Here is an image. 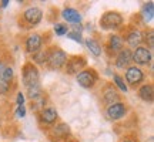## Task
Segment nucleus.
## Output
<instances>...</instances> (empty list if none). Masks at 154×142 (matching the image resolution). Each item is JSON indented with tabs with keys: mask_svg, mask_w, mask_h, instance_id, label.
<instances>
[{
	"mask_svg": "<svg viewBox=\"0 0 154 142\" xmlns=\"http://www.w3.org/2000/svg\"><path fill=\"white\" fill-rule=\"evenodd\" d=\"M23 82L27 88L29 97L32 99H36L40 97V84H38V72L37 68L33 67V64H27L24 67V71H23Z\"/></svg>",
	"mask_w": 154,
	"mask_h": 142,
	"instance_id": "obj_1",
	"label": "nucleus"
},
{
	"mask_svg": "<svg viewBox=\"0 0 154 142\" xmlns=\"http://www.w3.org/2000/svg\"><path fill=\"white\" fill-rule=\"evenodd\" d=\"M121 23H123V17L119 13H116V11L106 13L104 16L101 17V20H100V24H101L103 28H117Z\"/></svg>",
	"mask_w": 154,
	"mask_h": 142,
	"instance_id": "obj_2",
	"label": "nucleus"
},
{
	"mask_svg": "<svg viewBox=\"0 0 154 142\" xmlns=\"http://www.w3.org/2000/svg\"><path fill=\"white\" fill-rule=\"evenodd\" d=\"M77 81L79 84L84 88H90L94 85V82L97 81V75L94 74L93 70H86L82 71L79 75H77Z\"/></svg>",
	"mask_w": 154,
	"mask_h": 142,
	"instance_id": "obj_3",
	"label": "nucleus"
},
{
	"mask_svg": "<svg viewBox=\"0 0 154 142\" xmlns=\"http://www.w3.org/2000/svg\"><path fill=\"white\" fill-rule=\"evenodd\" d=\"M47 60H49L50 66L53 67V68H60V67L66 63L67 57H66V53H64V51H61V50H53Z\"/></svg>",
	"mask_w": 154,
	"mask_h": 142,
	"instance_id": "obj_4",
	"label": "nucleus"
},
{
	"mask_svg": "<svg viewBox=\"0 0 154 142\" xmlns=\"http://www.w3.org/2000/svg\"><path fill=\"white\" fill-rule=\"evenodd\" d=\"M131 57H133V61H136L137 64H141V66L149 64L150 60H151V54H150V51L146 47H138Z\"/></svg>",
	"mask_w": 154,
	"mask_h": 142,
	"instance_id": "obj_5",
	"label": "nucleus"
},
{
	"mask_svg": "<svg viewBox=\"0 0 154 142\" xmlns=\"http://www.w3.org/2000/svg\"><path fill=\"white\" fill-rule=\"evenodd\" d=\"M126 114V107L121 102H117V104H111L107 109V115L110 117L111 120H120L121 117H124Z\"/></svg>",
	"mask_w": 154,
	"mask_h": 142,
	"instance_id": "obj_6",
	"label": "nucleus"
},
{
	"mask_svg": "<svg viewBox=\"0 0 154 142\" xmlns=\"http://www.w3.org/2000/svg\"><path fill=\"white\" fill-rule=\"evenodd\" d=\"M126 78L130 84H138L143 80V71L137 67H130L126 72Z\"/></svg>",
	"mask_w": 154,
	"mask_h": 142,
	"instance_id": "obj_7",
	"label": "nucleus"
},
{
	"mask_svg": "<svg viewBox=\"0 0 154 142\" xmlns=\"http://www.w3.org/2000/svg\"><path fill=\"white\" fill-rule=\"evenodd\" d=\"M24 19L30 24H37L42 20V10L37 9V7H30V9L24 11Z\"/></svg>",
	"mask_w": 154,
	"mask_h": 142,
	"instance_id": "obj_8",
	"label": "nucleus"
},
{
	"mask_svg": "<svg viewBox=\"0 0 154 142\" xmlns=\"http://www.w3.org/2000/svg\"><path fill=\"white\" fill-rule=\"evenodd\" d=\"M40 46H42V37H40L38 34H32V36L27 38V41H26L27 51H30V53H36V51H38Z\"/></svg>",
	"mask_w": 154,
	"mask_h": 142,
	"instance_id": "obj_9",
	"label": "nucleus"
},
{
	"mask_svg": "<svg viewBox=\"0 0 154 142\" xmlns=\"http://www.w3.org/2000/svg\"><path fill=\"white\" fill-rule=\"evenodd\" d=\"M131 61H133L131 53H130L128 50H121L119 57H117V63H116V64H117L119 68H124V67H127Z\"/></svg>",
	"mask_w": 154,
	"mask_h": 142,
	"instance_id": "obj_10",
	"label": "nucleus"
},
{
	"mask_svg": "<svg viewBox=\"0 0 154 142\" xmlns=\"http://www.w3.org/2000/svg\"><path fill=\"white\" fill-rule=\"evenodd\" d=\"M84 64H86V61H84L83 57H74V58L70 60V63L67 64V71H69L70 74H72V72H77L80 68L84 67Z\"/></svg>",
	"mask_w": 154,
	"mask_h": 142,
	"instance_id": "obj_11",
	"label": "nucleus"
},
{
	"mask_svg": "<svg viewBox=\"0 0 154 142\" xmlns=\"http://www.w3.org/2000/svg\"><path fill=\"white\" fill-rule=\"evenodd\" d=\"M63 17H64V20L70 23H80L82 22V16H80V13L74 9H66V10L63 11Z\"/></svg>",
	"mask_w": 154,
	"mask_h": 142,
	"instance_id": "obj_12",
	"label": "nucleus"
},
{
	"mask_svg": "<svg viewBox=\"0 0 154 142\" xmlns=\"http://www.w3.org/2000/svg\"><path fill=\"white\" fill-rule=\"evenodd\" d=\"M143 41V37H141V33L140 31H131V33L127 36V43L130 44L131 47H136Z\"/></svg>",
	"mask_w": 154,
	"mask_h": 142,
	"instance_id": "obj_13",
	"label": "nucleus"
},
{
	"mask_svg": "<svg viewBox=\"0 0 154 142\" xmlns=\"http://www.w3.org/2000/svg\"><path fill=\"white\" fill-rule=\"evenodd\" d=\"M42 118H43L44 122L51 124V122H54L56 118H57V112H56V109H53V108H47L42 112Z\"/></svg>",
	"mask_w": 154,
	"mask_h": 142,
	"instance_id": "obj_14",
	"label": "nucleus"
},
{
	"mask_svg": "<svg viewBox=\"0 0 154 142\" xmlns=\"http://www.w3.org/2000/svg\"><path fill=\"white\" fill-rule=\"evenodd\" d=\"M140 98L144 99V101H151L153 99V87L151 85H143L140 88Z\"/></svg>",
	"mask_w": 154,
	"mask_h": 142,
	"instance_id": "obj_15",
	"label": "nucleus"
},
{
	"mask_svg": "<svg viewBox=\"0 0 154 142\" xmlns=\"http://www.w3.org/2000/svg\"><path fill=\"white\" fill-rule=\"evenodd\" d=\"M153 13H154V4L153 3H149L143 9V19L144 22H150L153 19Z\"/></svg>",
	"mask_w": 154,
	"mask_h": 142,
	"instance_id": "obj_16",
	"label": "nucleus"
},
{
	"mask_svg": "<svg viewBox=\"0 0 154 142\" xmlns=\"http://www.w3.org/2000/svg\"><path fill=\"white\" fill-rule=\"evenodd\" d=\"M110 47L114 51H119V50L123 49V40H121L119 36H111L110 38Z\"/></svg>",
	"mask_w": 154,
	"mask_h": 142,
	"instance_id": "obj_17",
	"label": "nucleus"
},
{
	"mask_svg": "<svg viewBox=\"0 0 154 142\" xmlns=\"http://www.w3.org/2000/svg\"><path fill=\"white\" fill-rule=\"evenodd\" d=\"M86 44H87V47L90 49V51H91L94 55H100V54H101V49H100L99 43H96L94 40H87V41H86Z\"/></svg>",
	"mask_w": 154,
	"mask_h": 142,
	"instance_id": "obj_18",
	"label": "nucleus"
},
{
	"mask_svg": "<svg viewBox=\"0 0 154 142\" xmlns=\"http://www.w3.org/2000/svg\"><path fill=\"white\" fill-rule=\"evenodd\" d=\"M117 98H119V95H117V93H116V90H113V88H107V91H106L104 94V99L109 102V104H113V101H117Z\"/></svg>",
	"mask_w": 154,
	"mask_h": 142,
	"instance_id": "obj_19",
	"label": "nucleus"
},
{
	"mask_svg": "<svg viewBox=\"0 0 154 142\" xmlns=\"http://www.w3.org/2000/svg\"><path fill=\"white\" fill-rule=\"evenodd\" d=\"M69 131H70L69 125H66V124H61V125H59L56 128V134H59V135H67Z\"/></svg>",
	"mask_w": 154,
	"mask_h": 142,
	"instance_id": "obj_20",
	"label": "nucleus"
},
{
	"mask_svg": "<svg viewBox=\"0 0 154 142\" xmlns=\"http://www.w3.org/2000/svg\"><path fill=\"white\" fill-rule=\"evenodd\" d=\"M54 31H56V34H59V36H64V34H67V27L63 26V24H56Z\"/></svg>",
	"mask_w": 154,
	"mask_h": 142,
	"instance_id": "obj_21",
	"label": "nucleus"
},
{
	"mask_svg": "<svg viewBox=\"0 0 154 142\" xmlns=\"http://www.w3.org/2000/svg\"><path fill=\"white\" fill-rule=\"evenodd\" d=\"M114 81H116V84L119 85V88H120L121 91H124V93H126V91H127V87H126V84L123 82L121 77L120 75H114Z\"/></svg>",
	"mask_w": 154,
	"mask_h": 142,
	"instance_id": "obj_22",
	"label": "nucleus"
},
{
	"mask_svg": "<svg viewBox=\"0 0 154 142\" xmlns=\"http://www.w3.org/2000/svg\"><path fill=\"white\" fill-rule=\"evenodd\" d=\"M46 57H47V54H46L44 51H40L38 54L34 55V60L37 61V63H44V61H46Z\"/></svg>",
	"mask_w": 154,
	"mask_h": 142,
	"instance_id": "obj_23",
	"label": "nucleus"
},
{
	"mask_svg": "<svg viewBox=\"0 0 154 142\" xmlns=\"http://www.w3.org/2000/svg\"><path fill=\"white\" fill-rule=\"evenodd\" d=\"M9 91V82L0 80V94H6Z\"/></svg>",
	"mask_w": 154,
	"mask_h": 142,
	"instance_id": "obj_24",
	"label": "nucleus"
},
{
	"mask_svg": "<svg viewBox=\"0 0 154 142\" xmlns=\"http://www.w3.org/2000/svg\"><path fill=\"white\" fill-rule=\"evenodd\" d=\"M16 115L19 117V118H23V117L26 115V109H24V107H23V105H19V107H17Z\"/></svg>",
	"mask_w": 154,
	"mask_h": 142,
	"instance_id": "obj_25",
	"label": "nucleus"
},
{
	"mask_svg": "<svg viewBox=\"0 0 154 142\" xmlns=\"http://www.w3.org/2000/svg\"><path fill=\"white\" fill-rule=\"evenodd\" d=\"M23 102H24V97H23L22 93H19V95H17V105H23Z\"/></svg>",
	"mask_w": 154,
	"mask_h": 142,
	"instance_id": "obj_26",
	"label": "nucleus"
},
{
	"mask_svg": "<svg viewBox=\"0 0 154 142\" xmlns=\"http://www.w3.org/2000/svg\"><path fill=\"white\" fill-rule=\"evenodd\" d=\"M69 37H70V38H73V40H76V41H79V43L82 41V38H80V34L77 36L76 33H72V34H69Z\"/></svg>",
	"mask_w": 154,
	"mask_h": 142,
	"instance_id": "obj_27",
	"label": "nucleus"
},
{
	"mask_svg": "<svg viewBox=\"0 0 154 142\" xmlns=\"http://www.w3.org/2000/svg\"><path fill=\"white\" fill-rule=\"evenodd\" d=\"M149 41H150V47H153V31L149 33Z\"/></svg>",
	"mask_w": 154,
	"mask_h": 142,
	"instance_id": "obj_28",
	"label": "nucleus"
},
{
	"mask_svg": "<svg viewBox=\"0 0 154 142\" xmlns=\"http://www.w3.org/2000/svg\"><path fill=\"white\" fill-rule=\"evenodd\" d=\"M7 3H9L7 0H3V1H2V6H3V7H6V6H7Z\"/></svg>",
	"mask_w": 154,
	"mask_h": 142,
	"instance_id": "obj_29",
	"label": "nucleus"
}]
</instances>
